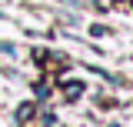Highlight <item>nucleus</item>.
Here are the masks:
<instances>
[{
  "label": "nucleus",
  "mask_w": 133,
  "mask_h": 127,
  "mask_svg": "<svg viewBox=\"0 0 133 127\" xmlns=\"http://www.w3.org/2000/svg\"><path fill=\"white\" fill-rule=\"evenodd\" d=\"M17 120H20V127H57V117H53L47 107H40V104H23V107H17Z\"/></svg>",
  "instance_id": "nucleus-1"
},
{
  "label": "nucleus",
  "mask_w": 133,
  "mask_h": 127,
  "mask_svg": "<svg viewBox=\"0 0 133 127\" xmlns=\"http://www.w3.org/2000/svg\"><path fill=\"white\" fill-rule=\"evenodd\" d=\"M63 94H66V100H77V97L83 94V84H80V80H77V84L66 80V84H63Z\"/></svg>",
  "instance_id": "nucleus-2"
}]
</instances>
